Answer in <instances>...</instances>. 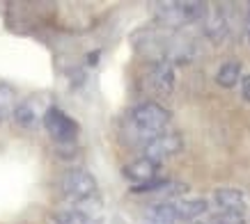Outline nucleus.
<instances>
[{"mask_svg":"<svg viewBox=\"0 0 250 224\" xmlns=\"http://www.w3.org/2000/svg\"><path fill=\"white\" fill-rule=\"evenodd\" d=\"M129 124L136 131L138 137L147 144L156 135L166 133L167 124H170V112L163 105L154 103V101H147V103H140L138 108H133V112H131V117H129Z\"/></svg>","mask_w":250,"mask_h":224,"instance_id":"1","label":"nucleus"},{"mask_svg":"<svg viewBox=\"0 0 250 224\" xmlns=\"http://www.w3.org/2000/svg\"><path fill=\"white\" fill-rule=\"evenodd\" d=\"M207 14V7L202 2H182V0H170V2H156L154 16L156 21L163 23L166 28H184L188 23L197 21Z\"/></svg>","mask_w":250,"mask_h":224,"instance_id":"2","label":"nucleus"},{"mask_svg":"<svg viewBox=\"0 0 250 224\" xmlns=\"http://www.w3.org/2000/svg\"><path fill=\"white\" fill-rule=\"evenodd\" d=\"M51 108L53 105H51L48 94H44V92L42 94H30L28 98L19 101V105H16V110H14V121L21 128L35 131V128H39V124L44 126V119Z\"/></svg>","mask_w":250,"mask_h":224,"instance_id":"3","label":"nucleus"},{"mask_svg":"<svg viewBox=\"0 0 250 224\" xmlns=\"http://www.w3.org/2000/svg\"><path fill=\"white\" fill-rule=\"evenodd\" d=\"M62 192L74 204L97 197V181L87 169H69L62 176Z\"/></svg>","mask_w":250,"mask_h":224,"instance_id":"4","label":"nucleus"},{"mask_svg":"<svg viewBox=\"0 0 250 224\" xmlns=\"http://www.w3.org/2000/svg\"><path fill=\"white\" fill-rule=\"evenodd\" d=\"M44 128L48 131V135L53 137L55 142H60V144H71L78 137V124L69 117L67 112L55 108V105L46 114Z\"/></svg>","mask_w":250,"mask_h":224,"instance_id":"5","label":"nucleus"},{"mask_svg":"<svg viewBox=\"0 0 250 224\" xmlns=\"http://www.w3.org/2000/svg\"><path fill=\"white\" fill-rule=\"evenodd\" d=\"M182 147H184V142H182V135L179 133H161L145 144L143 153H145V158H149V160L161 165L163 160H167V158L177 156V153L182 151Z\"/></svg>","mask_w":250,"mask_h":224,"instance_id":"6","label":"nucleus"},{"mask_svg":"<svg viewBox=\"0 0 250 224\" xmlns=\"http://www.w3.org/2000/svg\"><path fill=\"white\" fill-rule=\"evenodd\" d=\"M149 87L159 94H170L174 90V67L170 60H156L147 74Z\"/></svg>","mask_w":250,"mask_h":224,"instance_id":"7","label":"nucleus"},{"mask_svg":"<svg viewBox=\"0 0 250 224\" xmlns=\"http://www.w3.org/2000/svg\"><path fill=\"white\" fill-rule=\"evenodd\" d=\"M122 174H124V179H129L133 186H147V183H152V181H156L159 176V163H154V160H149V158H138V160H133V163H129L124 169H122Z\"/></svg>","mask_w":250,"mask_h":224,"instance_id":"8","label":"nucleus"},{"mask_svg":"<svg viewBox=\"0 0 250 224\" xmlns=\"http://www.w3.org/2000/svg\"><path fill=\"white\" fill-rule=\"evenodd\" d=\"M213 202L225 213H241L243 206H246V197L239 187H218L213 194Z\"/></svg>","mask_w":250,"mask_h":224,"instance_id":"9","label":"nucleus"},{"mask_svg":"<svg viewBox=\"0 0 250 224\" xmlns=\"http://www.w3.org/2000/svg\"><path fill=\"white\" fill-rule=\"evenodd\" d=\"M177 222H179V215H177L174 204L161 202L145 210V224H177Z\"/></svg>","mask_w":250,"mask_h":224,"instance_id":"10","label":"nucleus"},{"mask_svg":"<svg viewBox=\"0 0 250 224\" xmlns=\"http://www.w3.org/2000/svg\"><path fill=\"white\" fill-rule=\"evenodd\" d=\"M174 208H177L179 220L190 222V220H197L200 215H205L207 208H209V204H207L205 199H182V202L174 204Z\"/></svg>","mask_w":250,"mask_h":224,"instance_id":"11","label":"nucleus"},{"mask_svg":"<svg viewBox=\"0 0 250 224\" xmlns=\"http://www.w3.org/2000/svg\"><path fill=\"white\" fill-rule=\"evenodd\" d=\"M239 78H241V64L236 60L223 62L218 69V74H216V82H218L220 87H225V90L234 87L236 82H239Z\"/></svg>","mask_w":250,"mask_h":224,"instance_id":"12","label":"nucleus"},{"mask_svg":"<svg viewBox=\"0 0 250 224\" xmlns=\"http://www.w3.org/2000/svg\"><path fill=\"white\" fill-rule=\"evenodd\" d=\"M16 105H19L16 103V90L7 82H0V121L14 117Z\"/></svg>","mask_w":250,"mask_h":224,"instance_id":"13","label":"nucleus"},{"mask_svg":"<svg viewBox=\"0 0 250 224\" xmlns=\"http://www.w3.org/2000/svg\"><path fill=\"white\" fill-rule=\"evenodd\" d=\"M53 222L55 224H99V220L83 213V210L71 208V210H58V213H53Z\"/></svg>","mask_w":250,"mask_h":224,"instance_id":"14","label":"nucleus"},{"mask_svg":"<svg viewBox=\"0 0 250 224\" xmlns=\"http://www.w3.org/2000/svg\"><path fill=\"white\" fill-rule=\"evenodd\" d=\"M205 32L213 39V41H220V39L228 37V21L223 19V14L213 12V14H209V19H207Z\"/></svg>","mask_w":250,"mask_h":224,"instance_id":"15","label":"nucleus"},{"mask_svg":"<svg viewBox=\"0 0 250 224\" xmlns=\"http://www.w3.org/2000/svg\"><path fill=\"white\" fill-rule=\"evenodd\" d=\"M211 224H243V215L241 213H225V210H220V215L213 217Z\"/></svg>","mask_w":250,"mask_h":224,"instance_id":"16","label":"nucleus"},{"mask_svg":"<svg viewBox=\"0 0 250 224\" xmlns=\"http://www.w3.org/2000/svg\"><path fill=\"white\" fill-rule=\"evenodd\" d=\"M241 94H243V98H246V101H250V75H246V78H243V82H241Z\"/></svg>","mask_w":250,"mask_h":224,"instance_id":"17","label":"nucleus"},{"mask_svg":"<svg viewBox=\"0 0 250 224\" xmlns=\"http://www.w3.org/2000/svg\"><path fill=\"white\" fill-rule=\"evenodd\" d=\"M246 32H248V39H250V30H246Z\"/></svg>","mask_w":250,"mask_h":224,"instance_id":"18","label":"nucleus"}]
</instances>
